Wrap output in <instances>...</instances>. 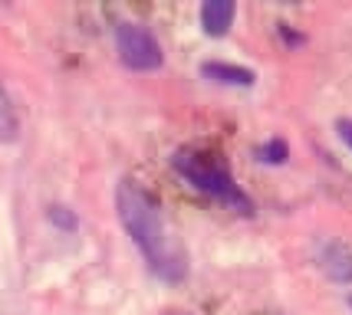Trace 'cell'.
<instances>
[{
  "label": "cell",
  "mask_w": 352,
  "mask_h": 315,
  "mask_svg": "<svg viewBox=\"0 0 352 315\" xmlns=\"http://www.w3.org/2000/svg\"><path fill=\"white\" fill-rule=\"evenodd\" d=\"M116 207H119V220L129 230V237L135 246L145 253L148 266H152L162 279H182L184 276V256L182 246L171 240L168 226L162 220V210L152 197L138 187L135 180H119L116 187Z\"/></svg>",
  "instance_id": "6da1fadb"
},
{
  "label": "cell",
  "mask_w": 352,
  "mask_h": 315,
  "mask_svg": "<svg viewBox=\"0 0 352 315\" xmlns=\"http://www.w3.org/2000/svg\"><path fill=\"white\" fill-rule=\"evenodd\" d=\"M171 165H175V171H178V174H184V178L191 180L198 191L217 197L221 204L241 210V213H254L250 197H247L244 191L234 184V178H230V171L224 165L208 161V158H204V154H198V151H178V154L171 158Z\"/></svg>",
  "instance_id": "7a4b0ae2"
},
{
  "label": "cell",
  "mask_w": 352,
  "mask_h": 315,
  "mask_svg": "<svg viewBox=\"0 0 352 315\" xmlns=\"http://www.w3.org/2000/svg\"><path fill=\"white\" fill-rule=\"evenodd\" d=\"M234 16H237L234 0H208L201 7V27L208 36H224L234 27Z\"/></svg>",
  "instance_id": "277c9868"
},
{
  "label": "cell",
  "mask_w": 352,
  "mask_h": 315,
  "mask_svg": "<svg viewBox=\"0 0 352 315\" xmlns=\"http://www.w3.org/2000/svg\"><path fill=\"white\" fill-rule=\"evenodd\" d=\"M201 73L214 82H228V86H250L254 82V73L250 69H241V66H228V62H204Z\"/></svg>",
  "instance_id": "8992f818"
},
{
  "label": "cell",
  "mask_w": 352,
  "mask_h": 315,
  "mask_svg": "<svg viewBox=\"0 0 352 315\" xmlns=\"http://www.w3.org/2000/svg\"><path fill=\"white\" fill-rule=\"evenodd\" d=\"M322 272L333 283H352V250L342 243H326V250L320 256Z\"/></svg>",
  "instance_id": "5b68a950"
},
{
  "label": "cell",
  "mask_w": 352,
  "mask_h": 315,
  "mask_svg": "<svg viewBox=\"0 0 352 315\" xmlns=\"http://www.w3.org/2000/svg\"><path fill=\"white\" fill-rule=\"evenodd\" d=\"M116 46H119V56L129 69H138V73H148V69H158L165 53L155 40L152 33L138 23H119L116 27Z\"/></svg>",
  "instance_id": "3957f363"
},
{
  "label": "cell",
  "mask_w": 352,
  "mask_h": 315,
  "mask_svg": "<svg viewBox=\"0 0 352 315\" xmlns=\"http://www.w3.org/2000/svg\"><path fill=\"white\" fill-rule=\"evenodd\" d=\"M16 132V119H14V105L7 99V92L0 86V138H14Z\"/></svg>",
  "instance_id": "52a82bcc"
},
{
  "label": "cell",
  "mask_w": 352,
  "mask_h": 315,
  "mask_svg": "<svg viewBox=\"0 0 352 315\" xmlns=\"http://www.w3.org/2000/svg\"><path fill=\"white\" fill-rule=\"evenodd\" d=\"M287 154H290V148H287V141H280V138L270 141V145L261 151V158L263 161H270V165H283V161H287Z\"/></svg>",
  "instance_id": "ba28073f"
},
{
  "label": "cell",
  "mask_w": 352,
  "mask_h": 315,
  "mask_svg": "<svg viewBox=\"0 0 352 315\" xmlns=\"http://www.w3.org/2000/svg\"><path fill=\"white\" fill-rule=\"evenodd\" d=\"M336 132H339V138H342V141L352 148V119H339L336 121Z\"/></svg>",
  "instance_id": "9c48e42d"
}]
</instances>
